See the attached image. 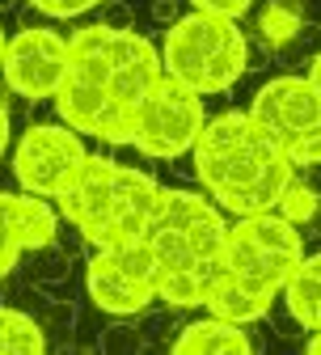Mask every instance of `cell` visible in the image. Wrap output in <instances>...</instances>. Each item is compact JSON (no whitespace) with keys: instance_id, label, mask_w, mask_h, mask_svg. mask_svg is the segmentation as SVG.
Masks as SVG:
<instances>
[{"instance_id":"1","label":"cell","mask_w":321,"mask_h":355,"mask_svg":"<svg viewBox=\"0 0 321 355\" xmlns=\"http://www.w3.org/2000/svg\"><path fill=\"white\" fill-rule=\"evenodd\" d=\"M161 68L165 76L191 85L195 94H224L250 68V42L233 17L191 9L165 30Z\"/></svg>"},{"instance_id":"2","label":"cell","mask_w":321,"mask_h":355,"mask_svg":"<svg viewBox=\"0 0 321 355\" xmlns=\"http://www.w3.org/2000/svg\"><path fill=\"white\" fill-rule=\"evenodd\" d=\"M191 157H195V178L224 207L237 191H245L254 178H262L284 153L250 119V110H224V114L203 123Z\"/></svg>"},{"instance_id":"3","label":"cell","mask_w":321,"mask_h":355,"mask_svg":"<svg viewBox=\"0 0 321 355\" xmlns=\"http://www.w3.org/2000/svg\"><path fill=\"white\" fill-rule=\"evenodd\" d=\"M203 123H207L203 94H195L191 85H182L173 76H161L148 89V98L131 110V148H140L157 161H173L195 148Z\"/></svg>"},{"instance_id":"4","label":"cell","mask_w":321,"mask_h":355,"mask_svg":"<svg viewBox=\"0 0 321 355\" xmlns=\"http://www.w3.org/2000/svg\"><path fill=\"white\" fill-rule=\"evenodd\" d=\"M85 157L89 153L80 144V131H72L68 123H34L13 148V178L30 195L60 199Z\"/></svg>"},{"instance_id":"5","label":"cell","mask_w":321,"mask_h":355,"mask_svg":"<svg viewBox=\"0 0 321 355\" xmlns=\"http://www.w3.org/2000/svg\"><path fill=\"white\" fill-rule=\"evenodd\" d=\"M68 72V38H60L47 26H26L5 42V64L0 76L9 80V89L26 102L55 98V89L64 85Z\"/></svg>"},{"instance_id":"6","label":"cell","mask_w":321,"mask_h":355,"mask_svg":"<svg viewBox=\"0 0 321 355\" xmlns=\"http://www.w3.org/2000/svg\"><path fill=\"white\" fill-rule=\"evenodd\" d=\"M250 119L279 144V153H288L300 136L321 127V94L309 76H275L254 94Z\"/></svg>"},{"instance_id":"7","label":"cell","mask_w":321,"mask_h":355,"mask_svg":"<svg viewBox=\"0 0 321 355\" xmlns=\"http://www.w3.org/2000/svg\"><path fill=\"white\" fill-rule=\"evenodd\" d=\"M114 165L110 157H94L89 153L80 161V169L72 173V182L60 191V216L72 220L76 233L94 245L106 250L110 245V195H114Z\"/></svg>"},{"instance_id":"8","label":"cell","mask_w":321,"mask_h":355,"mask_svg":"<svg viewBox=\"0 0 321 355\" xmlns=\"http://www.w3.org/2000/svg\"><path fill=\"white\" fill-rule=\"evenodd\" d=\"M60 233V211L42 195H9L0 191V279L30 250H47Z\"/></svg>"},{"instance_id":"9","label":"cell","mask_w":321,"mask_h":355,"mask_svg":"<svg viewBox=\"0 0 321 355\" xmlns=\"http://www.w3.org/2000/svg\"><path fill=\"white\" fill-rule=\"evenodd\" d=\"M148 229H177L186 233L199 258H220L224 241H228V220L220 211V203L195 195V191H182V187H161L157 211H153V225Z\"/></svg>"},{"instance_id":"10","label":"cell","mask_w":321,"mask_h":355,"mask_svg":"<svg viewBox=\"0 0 321 355\" xmlns=\"http://www.w3.org/2000/svg\"><path fill=\"white\" fill-rule=\"evenodd\" d=\"M161 76H165L161 51L153 47L144 34L114 26V34H110V98L123 110H135Z\"/></svg>"},{"instance_id":"11","label":"cell","mask_w":321,"mask_h":355,"mask_svg":"<svg viewBox=\"0 0 321 355\" xmlns=\"http://www.w3.org/2000/svg\"><path fill=\"white\" fill-rule=\"evenodd\" d=\"M161 199V182L144 169L114 165V195H110V245L144 237Z\"/></svg>"},{"instance_id":"12","label":"cell","mask_w":321,"mask_h":355,"mask_svg":"<svg viewBox=\"0 0 321 355\" xmlns=\"http://www.w3.org/2000/svg\"><path fill=\"white\" fill-rule=\"evenodd\" d=\"M85 296L110 318H135V313H144V309L157 300V288H148L135 275H127L106 250H94V258H89V266H85Z\"/></svg>"},{"instance_id":"13","label":"cell","mask_w":321,"mask_h":355,"mask_svg":"<svg viewBox=\"0 0 321 355\" xmlns=\"http://www.w3.org/2000/svg\"><path fill=\"white\" fill-rule=\"evenodd\" d=\"M275 296H279V288L241 279V275H233V271H224V266H220V275H216L203 309H207L211 318H224V322H233V326H254V322H262L270 313Z\"/></svg>"},{"instance_id":"14","label":"cell","mask_w":321,"mask_h":355,"mask_svg":"<svg viewBox=\"0 0 321 355\" xmlns=\"http://www.w3.org/2000/svg\"><path fill=\"white\" fill-rule=\"evenodd\" d=\"M300 258L292 254H279V250H266L258 245L250 233H241L237 225L228 229V241H224V254H220V266L233 271L241 279H254V284H266V288H279L284 292V279L292 275V266Z\"/></svg>"},{"instance_id":"15","label":"cell","mask_w":321,"mask_h":355,"mask_svg":"<svg viewBox=\"0 0 321 355\" xmlns=\"http://www.w3.org/2000/svg\"><path fill=\"white\" fill-rule=\"evenodd\" d=\"M169 347L177 355H245V351H254L245 326H233V322H224V318L186 322Z\"/></svg>"},{"instance_id":"16","label":"cell","mask_w":321,"mask_h":355,"mask_svg":"<svg viewBox=\"0 0 321 355\" xmlns=\"http://www.w3.org/2000/svg\"><path fill=\"white\" fill-rule=\"evenodd\" d=\"M284 304L300 330H321V254H304L284 279Z\"/></svg>"},{"instance_id":"17","label":"cell","mask_w":321,"mask_h":355,"mask_svg":"<svg viewBox=\"0 0 321 355\" xmlns=\"http://www.w3.org/2000/svg\"><path fill=\"white\" fill-rule=\"evenodd\" d=\"M220 275V262H191V266H173V271H161L157 279V296L173 309H195L207 300L211 284Z\"/></svg>"},{"instance_id":"18","label":"cell","mask_w":321,"mask_h":355,"mask_svg":"<svg viewBox=\"0 0 321 355\" xmlns=\"http://www.w3.org/2000/svg\"><path fill=\"white\" fill-rule=\"evenodd\" d=\"M47 351L42 326L21 309H0V355H38Z\"/></svg>"},{"instance_id":"19","label":"cell","mask_w":321,"mask_h":355,"mask_svg":"<svg viewBox=\"0 0 321 355\" xmlns=\"http://www.w3.org/2000/svg\"><path fill=\"white\" fill-rule=\"evenodd\" d=\"M258 30H262L266 42H275V47L296 38L300 34V0H270L262 9V17H258Z\"/></svg>"},{"instance_id":"20","label":"cell","mask_w":321,"mask_h":355,"mask_svg":"<svg viewBox=\"0 0 321 355\" xmlns=\"http://www.w3.org/2000/svg\"><path fill=\"white\" fill-rule=\"evenodd\" d=\"M275 211H284L296 229L317 225V220H321V195L309 182H296V178H292V187L284 191V199H279V207H275Z\"/></svg>"},{"instance_id":"21","label":"cell","mask_w":321,"mask_h":355,"mask_svg":"<svg viewBox=\"0 0 321 355\" xmlns=\"http://www.w3.org/2000/svg\"><path fill=\"white\" fill-rule=\"evenodd\" d=\"M30 5L38 13H47V17H80L98 5V0H30Z\"/></svg>"},{"instance_id":"22","label":"cell","mask_w":321,"mask_h":355,"mask_svg":"<svg viewBox=\"0 0 321 355\" xmlns=\"http://www.w3.org/2000/svg\"><path fill=\"white\" fill-rule=\"evenodd\" d=\"M250 5L254 0H191V9H199V13H216V17H245L250 13Z\"/></svg>"},{"instance_id":"23","label":"cell","mask_w":321,"mask_h":355,"mask_svg":"<svg viewBox=\"0 0 321 355\" xmlns=\"http://www.w3.org/2000/svg\"><path fill=\"white\" fill-rule=\"evenodd\" d=\"M102 347H106V351H135V347H140V334H131V330H110V334L102 338Z\"/></svg>"},{"instance_id":"24","label":"cell","mask_w":321,"mask_h":355,"mask_svg":"<svg viewBox=\"0 0 321 355\" xmlns=\"http://www.w3.org/2000/svg\"><path fill=\"white\" fill-rule=\"evenodd\" d=\"M5 148H9V106L0 102V157H5Z\"/></svg>"},{"instance_id":"25","label":"cell","mask_w":321,"mask_h":355,"mask_svg":"<svg viewBox=\"0 0 321 355\" xmlns=\"http://www.w3.org/2000/svg\"><path fill=\"white\" fill-rule=\"evenodd\" d=\"M309 80H313V89L321 94V51L313 55V64H309Z\"/></svg>"},{"instance_id":"26","label":"cell","mask_w":321,"mask_h":355,"mask_svg":"<svg viewBox=\"0 0 321 355\" xmlns=\"http://www.w3.org/2000/svg\"><path fill=\"white\" fill-rule=\"evenodd\" d=\"M309 351H317V355H321V330H313V334H309Z\"/></svg>"},{"instance_id":"27","label":"cell","mask_w":321,"mask_h":355,"mask_svg":"<svg viewBox=\"0 0 321 355\" xmlns=\"http://www.w3.org/2000/svg\"><path fill=\"white\" fill-rule=\"evenodd\" d=\"M5 42H9V38H5V30H0V64H5Z\"/></svg>"}]
</instances>
